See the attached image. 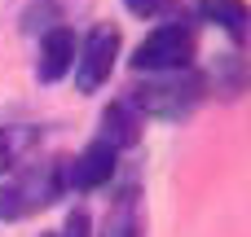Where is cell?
<instances>
[{"mask_svg":"<svg viewBox=\"0 0 251 237\" xmlns=\"http://www.w3.org/2000/svg\"><path fill=\"white\" fill-rule=\"evenodd\" d=\"M66 237H88V215H84V211H71V220H66Z\"/></svg>","mask_w":251,"mask_h":237,"instance_id":"7c38bea8","label":"cell"},{"mask_svg":"<svg viewBox=\"0 0 251 237\" xmlns=\"http://www.w3.org/2000/svg\"><path fill=\"white\" fill-rule=\"evenodd\" d=\"M110 176H115V150L106 141H93L71 167H62V180L71 189H101Z\"/></svg>","mask_w":251,"mask_h":237,"instance_id":"5b68a950","label":"cell"},{"mask_svg":"<svg viewBox=\"0 0 251 237\" xmlns=\"http://www.w3.org/2000/svg\"><path fill=\"white\" fill-rule=\"evenodd\" d=\"M194 9H199L203 22H216V26L229 31L234 40L247 35V4H243V0H199Z\"/></svg>","mask_w":251,"mask_h":237,"instance_id":"ba28073f","label":"cell"},{"mask_svg":"<svg viewBox=\"0 0 251 237\" xmlns=\"http://www.w3.org/2000/svg\"><path fill=\"white\" fill-rule=\"evenodd\" d=\"M62 167H66V158H49V163H31V167L13 172V180L0 185V220H22V215L49 207L66 189Z\"/></svg>","mask_w":251,"mask_h":237,"instance_id":"6da1fadb","label":"cell"},{"mask_svg":"<svg viewBox=\"0 0 251 237\" xmlns=\"http://www.w3.org/2000/svg\"><path fill=\"white\" fill-rule=\"evenodd\" d=\"M203 97V79L194 70H172V75H150L141 88H132V110L154 114V119H185Z\"/></svg>","mask_w":251,"mask_h":237,"instance_id":"7a4b0ae2","label":"cell"},{"mask_svg":"<svg viewBox=\"0 0 251 237\" xmlns=\"http://www.w3.org/2000/svg\"><path fill=\"white\" fill-rule=\"evenodd\" d=\"M124 4H128V9H132L137 18H150V13H159V9H163L168 0H124Z\"/></svg>","mask_w":251,"mask_h":237,"instance_id":"8fae6325","label":"cell"},{"mask_svg":"<svg viewBox=\"0 0 251 237\" xmlns=\"http://www.w3.org/2000/svg\"><path fill=\"white\" fill-rule=\"evenodd\" d=\"M75 66V31L66 26H53L44 40H40V57H35V75L44 84H57L66 70Z\"/></svg>","mask_w":251,"mask_h":237,"instance_id":"8992f818","label":"cell"},{"mask_svg":"<svg viewBox=\"0 0 251 237\" xmlns=\"http://www.w3.org/2000/svg\"><path fill=\"white\" fill-rule=\"evenodd\" d=\"M101 237H141V215H137V194L124 189L110 211H106V224H101Z\"/></svg>","mask_w":251,"mask_h":237,"instance_id":"9c48e42d","label":"cell"},{"mask_svg":"<svg viewBox=\"0 0 251 237\" xmlns=\"http://www.w3.org/2000/svg\"><path fill=\"white\" fill-rule=\"evenodd\" d=\"M101 141H106L110 150H128V145H137V141H141V114H137L128 101L106 106V114H101Z\"/></svg>","mask_w":251,"mask_h":237,"instance_id":"52a82bcc","label":"cell"},{"mask_svg":"<svg viewBox=\"0 0 251 237\" xmlns=\"http://www.w3.org/2000/svg\"><path fill=\"white\" fill-rule=\"evenodd\" d=\"M115 57H119V31L110 22H97L88 31L84 48H75V84H79V92H97L110 79Z\"/></svg>","mask_w":251,"mask_h":237,"instance_id":"277c9868","label":"cell"},{"mask_svg":"<svg viewBox=\"0 0 251 237\" xmlns=\"http://www.w3.org/2000/svg\"><path fill=\"white\" fill-rule=\"evenodd\" d=\"M35 145H40V128H26V123L0 128V172H13Z\"/></svg>","mask_w":251,"mask_h":237,"instance_id":"30bf717a","label":"cell"},{"mask_svg":"<svg viewBox=\"0 0 251 237\" xmlns=\"http://www.w3.org/2000/svg\"><path fill=\"white\" fill-rule=\"evenodd\" d=\"M190 62H194V31L185 22H168V26L150 31L132 53V70H141V75L190 70Z\"/></svg>","mask_w":251,"mask_h":237,"instance_id":"3957f363","label":"cell"}]
</instances>
